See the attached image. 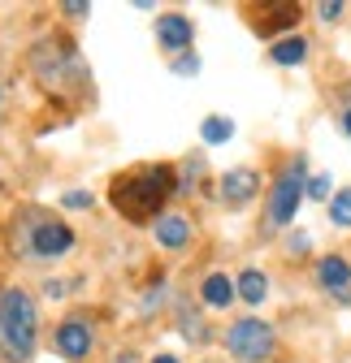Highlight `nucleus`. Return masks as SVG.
Wrapping results in <instances>:
<instances>
[{"label":"nucleus","mask_w":351,"mask_h":363,"mask_svg":"<svg viewBox=\"0 0 351 363\" xmlns=\"http://www.w3.org/2000/svg\"><path fill=\"white\" fill-rule=\"evenodd\" d=\"M308 156H291L265 191V234H286L308 199Z\"/></svg>","instance_id":"7ed1b4c3"},{"label":"nucleus","mask_w":351,"mask_h":363,"mask_svg":"<svg viewBox=\"0 0 351 363\" xmlns=\"http://www.w3.org/2000/svg\"><path fill=\"white\" fill-rule=\"evenodd\" d=\"M308 199L313 203H330L334 199V177L330 173H313L308 177Z\"/></svg>","instance_id":"a211bd4d"},{"label":"nucleus","mask_w":351,"mask_h":363,"mask_svg":"<svg viewBox=\"0 0 351 363\" xmlns=\"http://www.w3.org/2000/svg\"><path fill=\"white\" fill-rule=\"evenodd\" d=\"M230 139H234V121H230V117L208 113V117L200 121V143H204V147H222V143H230Z\"/></svg>","instance_id":"2eb2a0df"},{"label":"nucleus","mask_w":351,"mask_h":363,"mask_svg":"<svg viewBox=\"0 0 351 363\" xmlns=\"http://www.w3.org/2000/svg\"><path fill=\"white\" fill-rule=\"evenodd\" d=\"M148 363H183V359H178V354H152Z\"/></svg>","instance_id":"cd10ccee"},{"label":"nucleus","mask_w":351,"mask_h":363,"mask_svg":"<svg viewBox=\"0 0 351 363\" xmlns=\"http://www.w3.org/2000/svg\"><path fill=\"white\" fill-rule=\"evenodd\" d=\"M109 363H139V354H135V350H117Z\"/></svg>","instance_id":"bb28decb"},{"label":"nucleus","mask_w":351,"mask_h":363,"mask_svg":"<svg viewBox=\"0 0 351 363\" xmlns=\"http://www.w3.org/2000/svg\"><path fill=\"white\" fill-rule=\"evenodd\" d=\"M342 13H347L342 0H321V5H317V18H321V22H338Z\"/></svg>","instance_id":"5701e85b"},{"label":"nucleus","mask_w":351,"mask_h":363,"mask_svg":"<svg viewBox=\"0 0 351 363\" xmlns=\"http://www.w3.org/2000/svg\"><path fill=\"white\" fill-rule=\"evenodd\" d=\"M53 350L65 363H87L96 350V325L87 315H65V320L53 329Z\"/></svg>","instance_id":"423d86ee"},{"label":"nucleus","mask_w":351,"mask_h":363,"mask_svg":"<svg viewBox=\"0 0 351 363\" xmlns=\"http://www.w3.org/2000/svg\"><path fill=\"white\" fill-rule=\"evenodd\" d=\"M74 230L61 220V216H48V212H35L22 220L18 230V255L22 264H53V259H65L74 251Z\"/></svg>","instance_id":"20e7f679"},{"label":"nucleus","mask_w":351,"mask_h":363,"mask_svg":"<svg viewBox=\"0 0 351 363\" xmlns=\"http://www.w3.org/2000/svg\"><path fill=\"white\" fill-rule=\"evenodd\" d=\"M178 195V169L173 164H135L109 182V203L122 220L130 225H156V216H165L169 199Z\"/></svg>","instance_id":"f257e3e1"},{"label":"nucleus","mask_w":351,"mask_h":363,"mask_svg":"<svg viewBox=\"0 0 351 363\" xmlns=\"http://www.w3.org/2000/svg\"><path fill=\"white\" fill-rule=\"evenodd\" d=\"M222 342H226V354L239 363H274V354H278V329L269 320H260V315L230 320Z\"/></svg>","instance_id":"39448f33"},{"label":"nucleus","mask_w":351,"mask_h":363,"mask_svg":"<svg viewBox=\"0 0 351 363\" xmlns=\"http://www.w3.org/2000/svg\"><path fill=\"white\" fill-rule=\"evenodd\" d=\"M70 286H82V281H78V277H74V281H57V277H48V281H43V298H65Z\"/></svg>","instance_id":"393cba45"},{"label":"nucleus","mask_w":351,"mask_h":363,"mask_svg":"<svg viewBox=\"0 0 351 363\" xmlns=\"http://www.w3.org/2000/svg\"><path fill=\"white\" fill-rule=\"evenodd\" d=\"M325 212H330V225H334V230H347V234H351V186L334 191V199L325 203Z\"/></svg>","instance_id":"f3484780"},{"label":"nucleus","mask_w":351,"mask_h":363,"mask_svg":"<svg viewBox=\"0 0 351 363\" xmlns=\"http://www.w3.org/2000/svg\"><path fill=\"white\" fill-rule=\"evenodd\" d=\"M61 13L74 18V22H82V18H92V5H87V0H61Z\"/></svg>","instance_id":"b1692460"},{"label":"nucleus","mask_w":351,"mask_h":363,"mask_svg":"<svg viewBox=\"0 0 351 363\" xmlns=\"http://www.w3.org/2000/svg\"><path fill=\"white\" fill-rule=\"evenodd\" d=\"M338 130H342V134H347V139H351V104H347V108L338 113Z\"/></svg>","instance_id":"a878e982"},{"label":"nucleus","mask_w":351,"mask_h":363,"mask_svg":"<svg viewBox=\"0 0 351 363\" xmlns=\"http://www.w3.org/2000/svg\"><path fill=\"white\" fill-rule=\"evenodd\" d=\"M169 69L178 74V78H195V74H200V57H195V52H183V57L169 61Z\"/></svg>","instance_id":"412c9836"},{"label":"nucleus","mask_w":351,"mask_h":363,"mask_svg":"<svg viewBox=\"0 0 351 363\" xmlns=\"http://www.w3.org/2000/svg\"><path fill=\"white\" fill-rule=\"evenodd\" d=\"M234 286H239V303H247V307H265L269 294H274L269 272H265V268H256V264H247V268L239 272Z\"/></svg>","instance_id":"ddd939ff"},{"label":"nucleus","mask_w":351,"mask_h":363,"mask_svg":"<svg viewBox=\"0 0 351 363\" xmlns=\"http://www.w3.org/2000/svg\"><path fill=\"white\" fill-rule=\"evenodd\" d=\"M195 298H200V307H204V311H230V307L239 303V286H234L230 272L212 268V272H204V277H200Z\"/></svg>","instance_id":"1a4fd4ad"},{"label":"nucleus","mask_w":351,"mask_h":363,"mask_svg":"<svg viewBox=\"0 0 351 363\" xmlns=\"http://www.w3.org/2000/svg\"><path fill=\"white\" fill-rule=\"evenodd\" d=\"M217 199H222V208H230V212H243L247 203L260 199V173L252 164L226 169L222 177H217Z\"/></svg>","instance_id":"0eeeda50"},{"label":"nucleus","mask_w":351,"mask_h":363,"mask_svg":"<svg viewBox=\"0 0 351 363\" xmlns=\"http://www.w3.org/2000/svg\"><path fill=\"white\" fill-rule=\"evenodd\" d=\"M0 100H5V91H0Z\"/></svg>","instance_id":"c85d7f7f"},{"label":"nucleus","mask_w":351,"mask_h":363,"mask_svg":"<svg viewBox=\"0 0 351 363\" xmlns=\"http://www.w3.org/2000/svg\"><path fill=\"white\" fill-rule=\"evenodd\" d=\"M173 320H178V333H183V342L187 346H208L212 342V329H208V320L200 311H191L187 303H178V311H173Z\"/></svg>","instance_id":"4468645a"},{"label":"nucleus","mask_w":351,"mask_h":363,"mask_svg":"<svg viewBox=\"0 0 351 363\" xmlns=\"http://www.w3.org/2000/svg\"><path fill=\"white\" fill-rule=\"evenodd\" d=\"M208 173V156L204 152H191L183 164H178V195H191L195 191V182Z\"/></svg>","instance_id":"dca6fc26"},{"label":"nucleus","mask_w":351,"mask_h":363,"mask_svg":"<svg viewBox=\"0 0 351 363\" xmlns=\"http://www.w3.org/2000/svg\"><path fill=\"white\" fill-rule=\"evenodd\" d=\"M39 350V307L31 290H0V363H31Z\"/></svg>","instance_id":"f03ea898"},{"label":"nucleus","mask_w":351,"mask_h":363,"mask_svg":"<svg viewBox=\"0 0 351 363\" xmlns=\"http://www.w3.org/2000/svg\"><path fill=\"white\" fill-rule=\"evenodd\" d=\"M313 281H317V290H325L330 298L347 294V290H351V259H347V255H338V251H330V255L313 259Z\"/></svg>","instance_id":"9b49d317"},{"label":"nucleus","mask_w":351,"mask_h":363,"mask_svg":"<svg viewBox=\"0 0 351 363\" xmlns=\"http://www.w3.org/2000/svg\"><path fill=\"white\" fill-rule=\"evenodd\" d=\"M286 251H291V255H308V251H313V234H303V230H286Z\"/></svg>","instance_id":"4be33fe9"},{"label":"nucleus","mask_w":351,"mask_h":363,"mask_svg":"<svg viewBox=\"0 0 351 363\" xmlns=\"http://www.w3.org/2000/svg\"><path fill=\"white\" fill-rule=\"evenodd\" d=\"M165 294H169V286H165V281H161V286H152V290H148V294L139 298V311H144V315L161 311V307H165Z\"/></svg>","instance_id":"aec40b11"},{"label":"nucleus","mask_w":351,"mask_h":363,"mask_svg":"<svg viewBox=\"0 0 351 363\" xmlns=\"http://www.w3.org/2000/svg\"><path fill=\"white\" fill-rule=\"evenodd\" d=\"M308 52H313L308 35H295V30L269 43V61H274L278 69H295V65H308Z\"/></svg>","instance_id":"f8f14e48"},{"label":"nucleus","mask_w":351,"mask_h":363,"mask_svg":"<svg viewBox=\"0 0 351 363\" xmlns=\"http://www.w3.org/2000/svg\"><path fill=\"white\" fill-rule=\"evenodd\" d=\"M208 363H212V359H208Z\"/></svg>","instance_id":"c756f323"},{"label":"nucleus","mask_w":351,"mask_h":363,"mask_svg":"<svg viewBox=\"0 0 351 363\" xmlns=\"http://www.w3.org/2000/svg\"><path fill=\"white\" fill-rule=\"evenodd\" d=\"M61 208H65V212H92V208H96V195H92V191H65V195H61Z\"/></svg>","instance_id":"6ab92c4d"},{"label":"nucleus","mask_w":351,"mask_h":363,"mask_svg":"<svg viewBox=\"0 0 351 363\" xmlns=\"http://www.w3.org/2000/svg\"><path fill=\"white\" fill-rule=\"evenodd\" d=\"M156 43H161V52L173 61V57H183L191 52V43H195V22L178 9H165L156 13Z\"/></svg>","instance_id":"6e6552de"},{"label":"nucleus","mask_w":351,"mask_h":363,"mask_svg":"<svg viewBox=\"0 0 351 363\" xmlns=\"http://www.w3.org/2000/svg\"><path fill=\"white\" fill-rule=\"evenodd\" d=\"M152 238H156L161 251H187L195 242V220L187 212H165L152 225Z\"/></svg>","instance_id":"9d476101"}]
</instances>
